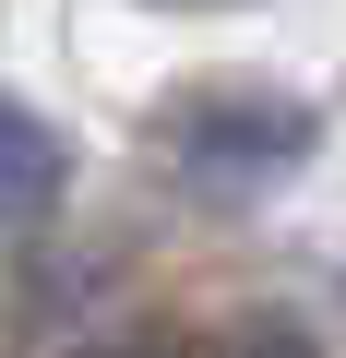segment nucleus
<instances>
[{
  "label": "nucleus",
  "instance_id": "obj_1",
  "mask_svg": "<svg viewBox=\"0 0 346 358\" xmlns=\"http://www.w3.org/2000/svg\"><path fill=\"white\" fill-rule=\"evenodd\" d=\"M155 143H167V167H180L192 192L227 203V192L287 179L322 143V120H310V96H275V84H192V96L155 108Z\"/></svg>",
  "mask_w": 346,
  "mask_h": 358
},
{
  "label": "nucleus",
  "instance_id": "obj_2",
  "mask_svg": "<svg viewBox=\"0 0 346 358\" xmlns=\"http://www.w3.org/2000/svg\"><path fill=\"white\" fill-rule=\"evenodd\" d=\"M60 179H72V143H60L24 96H0V215H48Z\"/></svg>",
  "mask_w": 346,
  "mask_h": 358
},
{
  "label": "nucleus",
  "instance_id": "obj_3",
  "mask_svg": "<svg viewBox=\"0 0 346 358\" xmlns=\"http://www.w3.org/2000/svg\"><path fill=\"white\" fill-rule=\"evenodd\" d=\"M215 358H322V346H310V322L251 310V322H227V346H215Z\"/></svg>",
  "mask_w": 346,
  "mask_h": 358
},
{
  "label": "nucleus",
  "instance_id": "obj_4",
  "mask_svg": "<svg viewBox=\"0 0 346 358\" xmlns=\"http://www.w3.org/2000/svg\"><path fill=\"white\" fill-rule=\"evenodd\" d=\"M72 358H192L167 322H131V334H96V346H72Z\"/></svg>",
  "mask_w": 346,
  "mask_h": 358
}]
</instances>
